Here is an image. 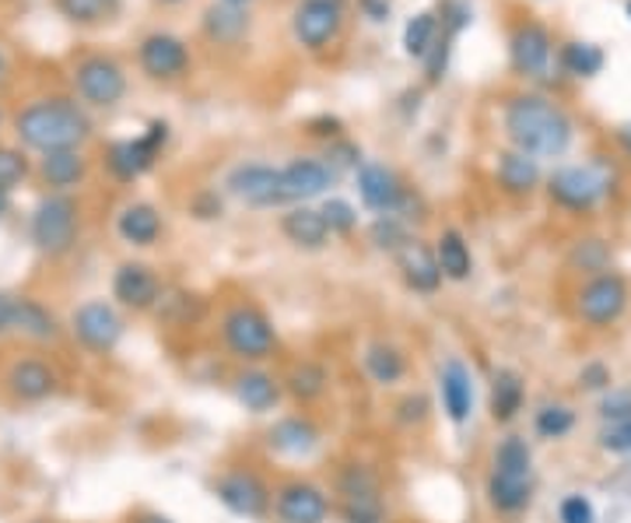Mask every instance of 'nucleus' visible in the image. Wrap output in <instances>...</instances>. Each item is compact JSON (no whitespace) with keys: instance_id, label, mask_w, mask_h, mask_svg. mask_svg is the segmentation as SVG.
<instances>
[{"instance_id":"9","label":"nucleus","mask_w":631,"mask_h":523,"mask_svg":"<svg viewBox=\"0 0 631 523\" xmlns=\"http://www.w3.org/2000/svg\"><path fill=\"white\" fill-rule=\"evenodd\" d=\"M78 235V204L63 193H53V198L39 201V208L32 211V243L42 253H67L74 247Z\"/></svg>"},{"instance_id":"15","label":"nucleus","mask_w":631,"mask_h":523,"mask_svg":"<svg viewBox=\"0 0 631 523\" xmlns=\"http://www.w3.org/2000/svg\"><path fill=\"white\" fill-rule=\"evenodd\" d=\"M74 84L84 102L92 105H117L127 92V78L120 71V63H112L109 57H88L78 63L74 71Z\"/></svg>"},{"instance_id":"13","label":"nucleus","mask_w":631,"mask_h":523,"mask_svg":"<svg viewBox=\"0 0 631 523\" xmlns=\"http://www.w3.org/2000/svg\"><path fill=\"white\" fill-rule=\"evenodd\" d=\"M274 513L281 523H327L333 503L320 485L306 482V477H291L274 492Z\"/></svg>"},{"instance_id":"5","label":"nucleus","mask_w":631,"mask_h":523,"mask_svg":"<svg viewBox=\"0 0 631 523\" xmlns=\"http://www.w3.org/2000/svg\"><path fill=\"white\" fill-rule=\"evenodd\" d=\"M221 344L229 348L232 359L260 365L267 359H274V352L281 348V338L260 306H253V302H239V306H232L221 316Z\"/></svg>"},{"instance_id":"53","label":"nucleus","mask_w":631,"mask_h":523,"mask_svg":"<svg viewBox=\"0 0 631 523\" xmlns=\"http://www.w3.org/2000/svg\"><path fill=\"white\" fill-rule=\"evenodd\" d=\"M224 4H236V8H246L250 0H224Z\"/></svg>"},{"instance_id":"31","label":"nucleus","mask_w":631,"mask_h":523,"mask_svg":"<svg viewBox=\"0 0 631 523\" xmlns=\"http://www.w3.org/2000/svg\"><path fill=\"white\" fill-rule=\"evenodd\" d=\"M117 232L130 247H151L154 239L162 235V214H158L151 204H130L120 214Z\"/></svg>"},{"instance_id":"25","label":"nucleus","mask_w":631,"mask_h":523,"mask_svg":"<svg viewBox=\"0 0 631 523\" xmlns=\"http://www.w3.org/2000/svg\"><path fill=\"white\" fill-rule=\"evenodd\" d=\"M281 398H284V383L260 365L236 376V401L246 411H253V415H270L281 404Z\"/></svg>"},{"instance_id":"50","label":"nucleus","mask_w":631,"mask_h":523,"mask_svg":"<svg viewBox=\"0 0 631 523\" xmlns=\"http://www.w3.org/2000/svg\"><path fill=\"white\" fill-rule=\"evenodd\" d=\"M193 211H197V218H218L221 214V201L214 198V193H208V198H197Z\"/></svg>"},{"instance_id":"24","label":"nucleus","mask_w":631,"mask_h":523,"mask_svg":"<svg viewBox=\"0 0 631 523\" xmlns=\"http://www.w3.org/2000/svg\"><path fill=\"white\" fill-rule=\"evenodd\" d=\"M57 373L53 365H47L42 359H18L8 369V390L26 404H39L57 394Z\"/></svg>"},{"instance_id":"17","label":"nucleus","mask_w":631,"mask_h":523,"mask_svg":"<svg viewBox=\"0 0 631 523\" xmlns=\"http://www.w3.org/2000/svg\"><path fill=\"white\" fill-rule=\"evenodd\" d=\"M439 404L453 425H467L473 415V376L460 359H445L439 369Z\"/></svg>"},{"instance_id":"46","label":"nucleus","mask_w":631,"mask_h":523,"mask_svg":"<svg viewBox=\"0 0 631 523\" xmlns=\"http://www.w3.org/2000/svg\"><path fill=\"white\" fill-rule=\"evenodd\" d=\"M611 386H614V373L607 362H585L579 369V390H585V394H607Z\"/></svg>"},{"instance_id":"39","label":"nucleus","mask_w":631,"mask_h":523,"mask_svg":"<svg viewBox=\"0 0 631 523\" xmlns=\"http://www.w3.org/2000/svg\"><path fill=\"white\" fill-rule=\"evenodd\" d=\"M569 264L582 274H603V271H611V247L603 243V239H579L572 257H569Z\"/></svg>"},{"instance_id":"55","label":"nucleus","mask_w":631,"mask_h":523,"mask_svg":"<svg viewBox=\"0 0 631 523\" xmlns=\"http://www.w3.org/2000/svg\"><path fill=\"white\" fill-rule=\"evenodd\" d=\"M628 18H631V0H628Z\"/></svg>"},{"instance_id":"11","label":"nucleus","mask_w":631,"mask_h":523,"mask_svg":"<svg viewBox=\"0 0 631 523\" xmlns=\"http://www.w3.org/2000/svg\"><path fill=\"white\" fill-rule=\"evenodd\" d=\"M166 141H169V127H166V123H151L148 134L112 144L109 155H106V165H109V172H112L117 180L130 183V180L144 177V172L154 165L158 151H162Z\"/></svg>"},{"instance_id":"43","label":"nucleus","mask_w":631,"mask_h":523,"mask_svg":"<svg viewBox=\"0 0 631 523\" xmlns=\"http://www.w3.org/2000/svg\"><path fill=\"white\" fill-rule=\"evenodd\" d=\"M597 443H600L603 453H611V456H631V419L607 422L597 435Z\"/></svg>"},{"instance_id":"52","label":"nucleus","mask_w":631,"mask_h":523,"mask_svg":"<svg viewBox=\"0 0 631 523\" xmlns=\"http://www.w3.org/2000/svg\"><path fill=\"white\" fill-rule=\"evenodd\" d=\"M8 208H11V193L0 190V214H8Z\"/></svg>"},{"instance_id":"36","label":"nucleus","mask_w":631,"mask_h":523,"mask_svg":"<svg viewBox=\"0 0 631 523\" xmlns=\"http://www.w3.org/2000/svg\"><path fill=\"white\" fill-rule=\"evenodd\" d=\"M246 26H250V21H246V11L236 4H224V0L208 8V14H204V32L214 42H236L246 32Z\"/></svg>"},{"instance_id":"8","label":"nucleus","mask_w":631,"mask_h":523,"mask_svg":"<svg viewBox=\"0 0 631 523\" xmlns=\"http://www.w3.org/2000/svg\"><path fill=\"white\" fill-rule=\"evenodd\" d=\"M214 495L224 510L242 520H263L274 510V492L267 489V482L257 471H246V467L224 471L214 482Z\"/></svg>"},{"instance_id":"49","label":"nucleus","mask_w":631,"mask_h":523,"mask_svg":"<svg viewBox=\"0 0 631 523\" xmlns=\"http://www.w3.org/2000/svg\"><path fill=\"white\" fill-rule=\"evenodd\" d=\"M14 316H18V299L0 292V338L14 331Z\"/></svg>"},{"instance_id":"40","label":"nucleus","mask_w":631,"mask_h":523,"mask_svg":"<svg viewBox=\"0 0 631 523\" xmlns=\"http://www.w3.org/2000/svg\"><path fill=\"white\" fill-rule=\"evenodd\" d=\"M57 8L78 21V26H99V21H109L117 14L120 0H57Z\"/></svg>"},{"instance_id":"51","label":"nucleus","mask_w":631,"mask_h":523,"mask_svg":"<svg viewBox=\"0 0 631 523\" xmlns=\"http://www.w3.org/2000/svg\"><path fill=\"white\" fill-rule=\"evenodd\" d=\"M618 144L624 148V155L631 159V123H621V127H618Z\"/></svg>"},{"instance_id":"20","label":"nucleus","mask_w":631,"mask_h":523,"mask_svg":"<svg viewBox=\"0 0 631 523\" xmlns=\"http://www.w3.org/2000/svg\"><path fill=\"white\" fill-rule=\"evenodd\" d=\"M397 268H400L403 285H408L411 292H418V295H435L442 289V281H445L435 250L424 247L421 239H411V243L397 253Z\"/></svg>"},{"instance_id":"44","label":"nucleus","mask_w":631,"mask_h":523,"mask_svg":"<svg viewBox=\"0 0 631 523\" xmlns=\"http://www.w3.org/2000/svg\"><path fill=\"white\" fill-rule=\"evenodd\" d=\"M558 523H597V506L590 495L582 492H569L558 503Z\"/></svg>"},{"instance_id":"45","label":"nucleus","mask_w":631,"mask_h":523,"mask_svg":"<svg viewBox=\"0 0 631 523\" xmlns=\"http://www.w3.org/2000/svg\"><path fill=\"white\" fill-rule=\"evenodd\" d=\"M29 177V162L21 159V151L14 148H0V190H14L21 180Z\"/></svg>"},{"instance_id":"3","label":"nucleus","mask_w":631,"mask_h":523,"mask_svg":"<svg viewBox=\"0 0 631 523\" xmlns=\"http://www.w3.org/2000/svg\"><path fill=\"white\" fill-rule=\"evenodd\" d=\"M14 130L21 144H29L42 155H50V151H71L78 148L92 123L81 113L74 102L67 99H42V102H32L26 105L21 113L14 117Z\"/></svg>"},{"instance_id":"14","label":"nucleus","mask_w":631,"mask_h":523,"mask_svg":"<svg viewBox=\"0 0 631 523\" xmlns=\"http://www.w3.org/2000/svg\"><path fill=\"white\" fill-rule=\"evenodd\" d=\"M71 331H74V338L88 348V352L106 355V352H112V348L120 344V338H123V320H120L117 310L109 306V302L92 299V302H84V306L74 310Z\"/></svg>"},{"instance_id":"35","label":"nucleus","mask_w":631,"mask_h":523,"mask_svg":"<svg viewBox=\"0 0 631 523\" xmlns=\"http://www.w3.org/2000/svg\"><path fill=\"white\" fill-rule=\"evenodd\" d=\"M561 71L572 74V78H597L607 63V53L597 47V42H565L558 53Z\"/></svg>"},{"instance_id":"34","label":"nucleus","mask_w":631,"mask_h":523,"mask_svg":"<svg viewBox=\"0 0 631 523\" xmlns=\"http://www.w3.org/2000/svg\"><path fill=\"white\" fill-rule=\"evenodd\" d=\"M14 331L18 334H26L32 341H57L60 338V323L57 316L42 306V302L36 299H18V316H14Z\"/></svg>"},{"instance_id":"41","label":"nucleus","mask_w":631,"mask_h":523,"mask_svg":"<svg viewBox=\"0 0 631 523\" xmlns=\"http://www.w3.org/2000/svg\"><path fill=\"white\" fill-rule=\"evenodd\" d=\"M372 243L379 250H390V253H400L403 247L411 243V235H408V225L400 222L397 214H379L375 222H372Z\"/></svg>"},{"instance_id":"54","label":"nucleus","mask_w":631,"mask_h":523,"mask_svg":"<svg viewBox=\"0 0 631 523\" xmlns=\"http://www.w3.org/2000/svg\"><path fill=\"white\" fill-rule=\"evenodd\" d=\"M0 74H4V53H0Z\"/></svg>"},{"instance_id":"18","label":"nucleus","mask_w":631,"mask_h":523,"mask_svg":"<svg viewBox=\"0 0 631 523\" xmlns=\"http://www.w3.org/2000/svg\"><path fill=\"white\" fill-rule=\"evenodd\" d=\"M112 295L120 299V306L144 313L162 302V281L148 264H120V271L112 274Z\"/></svg>"},{"instance_id":"38","label":"nucleus","mask_w":631,"mask_h":523,"mask_svg":"<svg viewBox=\"0 0 631 523\" xmlns=\"http://www.w3.org/2000/svg\"><path fill=\"white\" fill-rule=\"evenodd\" d=\"M575 429V411L569 404H544L533 415V432L540 440H565Z\"/></svg>"},{"instance_id":"42","label":"nucleus","mask_w":631,"mask_h":523,"mask_svg":"<svg viewBox=\"0 0 631 523\" xmlns=\"http://www.w3.org/2000/svg\"><path fill=\"white\" fill-rule=\"evenodd\" d=\"M597 415L600 422H624L631 419V386H611L607 394H600V404H597Z\"/></svg>"},{"instance_id":"30","label":"nucleus","mask_w":631,"mask_h":523,"mask_svg":"<svg viewBox=\"0 0 631 523\" xmlns=\"http://www.w3.org/2000/svg\"><path fill=\"white\" fill-rule=\"evenodd\" d=\"M365 373L375 386H397L408 376V355L390 341H372L365 348Z\"/></svg>"},{"instance_id":"26","label":"nucleus","mask_w":631,"mask_h":523,"mask_svg":"<svg viewBox=\"0 0 631 523\" xmlns=\"http://www.w3.org/2000/svg\"><path fill=\"white\" fill-rule=\"evenodd\" d=\"M281 232L288 235L291 247L299 250H323L330 243V225L320 208H309V204H296L288 208V214L281 218Z\"/></svg>"},{"instance_id":"6","label":"nucleus","mask_w":631,"mask_h":523,"mask_svg":"<svg viewBox=\"0 0 631 523\" xmlns=\"http://www.w3.org/2000/svg\"><path fill=\"white\" fill-rule=\"evenodd\" d=\"M628 306H631V285L618 271L585 278L582 289L575 292V316L585 326H593V331H607V326L621 323Z\"/></svg>"},{"instance_id":"2","label":"nucleus","mask_w":631,"mask_h":523,"mask_svg":"<svg viewBox=\"0 0 631 523\" xmlns=\"http://www.w3.org/2000/svg\"><path fill=\"white\" fill-rule=\"evenodd\" d=\"M484 495L494 516L515 520L533 506V450L523 435H505L494 446Z\"/></svg>"},{"instance_id":"32","label":"nucleus","mask_w":631,"mask_h":523,"mask_svg":"<svg viewBox=\"0 0 631 523\" xmlns=\"http://www.w3.org/2000/svg\"><path fill=\"white\" fill-rule=\"evenodd\" d=\"M42 180H47V187L53 190H67V187H78L84 180V172H88V162L78 148L71 151H50V155H42Z\"/></svg>"},{"instance_id":"29","label":"nucleus","mask_w":631,"mask_h":523,"mask_svg":"<svg viewBox=\"0 0 631 523\" xmlns=\"http://www.w3.org/2000/svg\"><path fill=\"white\" fill-rule=\"evenodd\" d=\"M327 386H330V373L320 362H296L288 369L284 376V394L299 404H316L327 398Z\"/></svg>"},{"instance_id":"56","label":"nucleus","mask_w":631,"mask_h":523,"mask_svg":"<svg viewBox=\"0 0 631 523\" xmlns=\"http://www.w3.org/2000/svg\"><path fill=\"white\" fill-rule=\"evenodd\" d=\"M172 4H176V0H172Z\"/></svg>"},{"instance_id":"28","label":"nucleus","mask_w":631,"mask_h":523,"mask_svg":"<svg viewBox=\"0 0 631 523\" xmlns=\"http://www.w3.org/2000/svg\"><path fill=\"white\" fill-rule=\"evenodd\" d=\"M494 177H499V187L512 193V198H527V193L540 187V162L512 148L505 155H499V172Z\"/></svg>"},{"instance_id":"1","label":"nucleus","mask_w":631,"mask_h":523,"mask_svg":"<svg viewBox=\"0 0 631 523\" xmlns=\"http://www.w3.org/2000/svg\"><path fill=\"white\" fill-rule=\"evenodd\" d=\"M502 123H505V138L512 141V148L523 151V155H533V159L565 155L575 138L572 117L544 95L509 99Z\"/></svg>"},{"instance_id":"27","label":"nucleus","mask_w":631,"mask_h":523,"mask_svg":"<svg viewBox=\"0 0 631 523\" xmlns=\"http://www.w3.org/2000/svg\"><path fill=\"white\" fill-rule=\"evenodd\" d=\"M523 404H527V380L515 373V369H499V373L491 376V394H488L491 419L505 425L520 415Z\"/></svg>"},{"instance_id":"37","label":"nucleus","mask_w":631,"mask_h":523,"mask_svg":"<svg viewBox=\"0 0 631 523\" xmlns=\"http://www.w3.org/2000/svg\"><path fill=\"white\" fill-rule=\"evenodd\" d=\"M435 36H439V21H435V14L421 11V14H414V18L408 21V29H403V50H408V57L424 60L428 53H432L435 42H439Z\"/></svg>"},{"instance_id":"23","label":"nucleus","mask_w":631,"mask_h":523,"mask_svg":"<svg viewBox=\"0 0 631 523\" xmlns=\"http://www.w3.org/2000/svg\"><path fill=\"white\" fill-rule=\"evenodd\" d=\"M320 440H323V432L309 415H288L267 429V446L281 456H309L316 446H320Z\"/></svg>"},{"instance_id":"7","label":"nucleus","mask_w":631,"mask_h":523,"mask_svg":"<svg viewBox=\"0 0 631 523\" xmlns=\"http://www.w3.org/2000/svg\"><path fill=\"white\" fill-rule=\"evenodd\" d=\"M337 495H341V520L344 523H387V503H382L379 477L351 464L337 474Z\"/></svg>"},{"instance_id":"4","label":"nucleus","mask_w":631,"mask_h":523,"mask_svg":"<svg viewBox=\"0 0 631 523\" xmlns=\"http://www.w3.org/2000/svg\"><path fill=\"white\" fill-rule=\"evenodd\" d=\"M614 169L607 162H582V165H565L548 180V198L561 211L572 214H590L597 211L607 198L614 193Z\"/></svg>"},{"instance_id":"12","label":"nucleus","mask_w":631,"mask_h":523,"mask_svg":"<svg viewBox=\"0 0 631 523\" xmlns=\"http://www.w3.org/2000/svg\"><path fill=\"white\" fill-rule=\"evenodd\" d=\"M509 57H512V68L520 71L530 81H548L551 68H554V42L551 32L537 21H523L520 29L512 32L509 39Z\"/></svg>"},{"instance_id":"48","label":"nucleus","mask_w":631,"mask_h":523,"mask_svg":"<svg viewBox=\"0 0 631 523\" xmlns=\"http://www.w3.org/2000/svg\"><path fill=\"white\" fill-rule=\"evenodd\" d=\"M428 411H432V404H428L424 394H408V398H403V401L393 408V415H397V422H400L403 429H414V425H421V422L428 419Z\"/></svg>"},{"instance_id":"16","label":"nucleus","mask_w":631,"mask_h":523,"mask_svg":"<svg viewBox=\"0 0 631 523\" xmlns=\"http://www.w3.org/2000/svg\"><path fill=\"white\" fill-rule=\"evenodd\" d=\"M296 39L309 50H323L344 26V0H302L296 11Z\"/></svg>"},{"instance_id":"33","label":"nucleus","mask_w":631,"mask_h":523,"mask_svg":"<svg viewBox=\"0 0 631 523\" xmlns=\"http://www.w3.org/2000/svg\"><path fill=\"white\" fill-rule=\"evenodd\" d=\"M435 257H439V268L449 281H467L473 274V257L467 239L457 229H445L435 243Z\"/></svg>"},{"instance_id":"21","label":"nucleus","mask_w":631,"mask_h":523,"mask_svg":"<svg viewBox=\"0 0 631 523\" xmlns=\"http://www.w3.org/2000/svg\"><path fill=\"white\" fill-rule=\"evenodd\" d=\"M281 172H284V193H288L291 208L323 198V193L337 183V172L320 159H296V162H288Z\"/></svg>"},{"instance_id":"19","label":"nucleus","mask_w":631,"mask_h":523,"mask_svg":"<svg viewBox=\"0 0 631 523\" xmlns=\"http://www.w3.org/2000/svg\"><path fill=\"white\" fill-rule=\"evenodd\" d=\"M358 198H362V204L375 214H397L403 208V201H408V193H403L393 169L369 162L358 169Z\"/></svg>"},{"instance_id":"22","label":"nucleus","mask_w":631,"mask_h":523,"mask_svg":"<svg viewBox=\"0 0 631 523\" xmlns=\"http://www.w3.org/2000/svg\"><path fill=\"white\" fill-rule=\"evenodd\" d=\"M190 63V53H187V42L176 39V36H166V32H154L141 42V68L158 78V81H169V78H179L187 71Z\"/></svg>"},{"instance_id":"47","label":"nucleus","mask_w":631,"mask_h":523,"mask_svg":"<svg viewBox=\"0 0 631 523\" xmlns=\"http://www.w3.org/2000/svg\"><path fill=\"white\" fill-rule=\"evenodd\" d=\"M323 218H327V225H330V232L333 235H348V232H354V225H358V211L348 204V201H327L323 208Z\"/></svg>"},{"instance_id":"10","label":"nucleus","mask_w":631,"mask_h":523,"mask_svg":"<svg viewBox=\"0 0 631 523\" xmlns=\"http://www.w3.org/2000/svg\"><path fill=\"white\" fill-rule=\"evenodd\" d=\"M229 193H236L239 201H246L250 208H284L288 193H284V172L263 162H250V165H236L224 180Z\"/></svg>"}]
</instances>
